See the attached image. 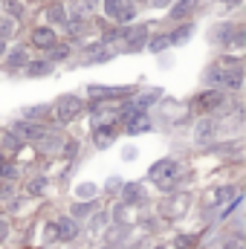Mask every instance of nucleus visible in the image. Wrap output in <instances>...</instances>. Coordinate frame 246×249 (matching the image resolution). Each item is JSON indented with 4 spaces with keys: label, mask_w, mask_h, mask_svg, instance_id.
I'll return each instance as SVG.
<instances>
[{
    "label": "nucleus",
    "mask_w": 246,
    "mask_h": 249,
    "mask_svg": "<svg viewBox=\"0 0 246 249\" xmlns=\"http://www.w3.org/2000/svg\"><path fill=\"white\" fill-rule=\"evenodd\" d=\"M148 180L159 191H174L177 188V180H180V162L174 157H162L157 160L151 168H148Z\"/></svg>",
    "instance_id": "f257e3e1"
},
{
    "label": "nucleus",
    "mask_w": 246,
    "mask_h": 249,
    "mask_svg": "<svg viewBox=\"0 0 246 249\" xmlns=\"http://www.w3.org/2000/svg\"><path fill=\"white\" fill-rule=\"evenodd\" d=\"M87 110V105H84V99L81 96H72V93H67V96H61L58 102H55V107H50V113L58 119V124H70L75 122L81 113Z\"/></svg>",
    "instance_id": "f03ea898"
},
{
    "label": "nucleus",
    "mask_w": 246,
    "mask_h": 249,
    "mask_svg": "<svg viewBox=\"0 0 246 249\" xmlns=\"http://www.w3.org/2000/svg\"><path fill=\"white\" fill-rule=\"evenodd\" d=\"M148 35H151V23H136V20H133V23L122 26L119 44H122L124 53H139V50H145Z\"/></svg>",
    "instance_id": "7ed1b4c3"
},
{
    "label": "nucleus",
    "mask_w": 246,
    "mask_h": 249,
    "mask_svg": "<svg viewBox=\"0 0 246 249\" xmlns=\"http://www.w3.org/2000/svg\"><path fill=\"white\" fill-rule=\"evenodd\" d=\"M226 90H214V87H206L197 99H194V107L200 110V113H220V110H226Z\"/></svg>",
    "instance_id": "20e7f679"
},
{
    "label": "nucleus",
    "mask_w": 246,
    "mask_h": 249,
    "mask_svg": "<svg viewBox=\"0 0 246 249\" xmlns=\"http://www.w3.org/2000/svg\"><path fill=\"white\" fill-rule=\"evenodd\" d=\"M81 58H84V64H105V61L116 58V50L107 47V44H102V41H93V44H84Z\"/></svg>",
    "instance_id": "39448f33"
},
{
    "label": "nucleus",
    "mask_w": 246,
    "mask_h": 249,
    "mask_svg": "<svg viewBox=\"0 0 246 249\" xmlns=\"http://www.w3.org/2000/svg\"><path fill=\"white\" fill-rule=\"evenodd\" d=\"M136 87H105V84H90L87 87V96L93 102H107V99H127L133 96Z\"/></svg>",
    "instance_id": "423d86ee"
},
{
    "label": "nucleus",
    "mask_w": 246,
    "mask_h": 249,
    "mask_svg": "<svg viewBox=\"0 0 246 249\" xmlns=\"http://www.w3.org/2000/svg\"><path fill=\"white\" fill-rule=\"evenodd\" d=\"M197 12H200V0H171V6H168V20L185 23V20H191Z\"/></svg>",
    "instance_id": "0eeeda50"
},
{
    "label": "nucleus",
    "mask_w": 246,
    "mask_h": 249,
    "mask_svg": "<svg viewBox=\"0 0 246 249\" xmlns=\"http://www.w3.org/2000/svg\"><path fill=\"white\" fill-rule=\"evenodd\" d=\"M12 133H18L23 142H38L44 133H47V127L44 124H38V122H29V119H20V122H15L12 127H9Z\"/></svg>",
    "instance_id": "6e6552de"
},
{
    "label": "nucleus",
    "mask_w": 246,
    "mask_h": 249,
    "mask_svg": "<svg viewBox=\"0 0 246 249\" xmlns=\"http://www.w3.org/2000/svg\"><path fill=\"white\" fill-rule=\"evenodd\" d=\"M116 122H102V124H93V145L96 148H110L113 142H116Z\"/></svg>",
    "instance_id": "1a4fd4ad"
},
{
    "label": "nucleus",
    "mask_w": 246,
    "mask_h": 249,
    "mask_svg": "<svg viewBox=\"0 0 246 249\" xmlns=\"http://www.w3.org/2000/svg\"><path fill=\"white\" fill-rule=\"evenodd\" d=\"M29 41H32V47H35V50H44V53H47V50L58 41V32H55L53 26H47V23H44V26H35V29H32Z\"/></svg>",
    "instance_id": "9d476101"
},
{
    "label": "nucleus",
    "mask_w": 246,
    "mask_h": 249,
    "mask_svg": "<svg viewBox=\"0 0 246 249\" xmlns=\"http://www.w3.org/2000/svg\"><path fill=\"white\" fill-rule=\"evenodd\" d=\"M119 122L124 124V133H148L154 124H151V116L148 113H127Z\"/></svg>",
    "instance_id": "9b49d317"
},
{
    "label": "nucleus",
    "mask_w": 246,
    "mask_h": 249,
    "mask_svg": "<svg viewBox=\"0 0 246 249\" xmlns=\"http://www.w3.org/2000/svg\"><path fill=\"white\" fill-rule=\"evenodd\" d=\"M203 81H206L209 87H214V90H226L229 70H226V67H220V64L214 61L211 67H206V72H203Z\"/></svg>",
    "instance_id": "f8f14e48"
},
{
    "label": "nucleus",
    "mask_w": 246,
    "mask_h": 249,
    "mask_svg": "<svg viewBox=\"0 0 246 249\" xmlns=\"http://www.w3.org/2000/svg\"><path fill=\"white\" fill-rule=\"evenodd\" d=\"M232 32H235V23H229V20H220V23H214V26L209 29V41H211L214 47H229V41H232Z\"/></svg>",
    "instance_id": "ddd939ff"
},
{
    "label": "nucleus",
    "mask_w": 246,
    "mask_h": 249,
    "mask_svg": "<svg viewBox=\"0 0 246 249\" xmlns=\"http://www.w3.org/2000/svg\"><path fill=\"white\" fill-rule=\"evenodd\" d=\"M3 55H6V67H9V70H15V72H20V70L26 67V61H29V50H26V47H20V44H15V47H12V50H6Z\"/></svg>",
    "instance_id": "4468645a"
},
{
    "label": "nucleus",
    "mask_w": 246,
    "mask_h": 249,
    "mask_svg": "<svg viewBox=\"0 0 246 249\" xmlns=\"http://www.w3.org/2000/svg\"><path fill=\"white\" fill-rule=\"evenodd\" d=\"M53 229H55V241H75L78 238V220H72V217L55 220Z\"/></svg>",
    "instance_id": "2eb2a0df"
},
{
    "label": "nucleus",
    "mask_w": 246,
    "mask_h": 249,
    "mask_svg": "<svg viewBox=\"0 0 246 249\" xmlns=\"http://www.w3.org/2000/svg\"><path fill=\"white\" fill-rule=\"evenodd\" d=\"M55 70V64L50 61V58H29L26 67H23V72L29 75V78H41V75H50Z\"/></svg>",
    "instance_id": "dca6fc26"
},
{
    "label": "nucleus",
    "mask_w": 246,
    "mask_h": 249,
    "mask_svg": "<svg viewBox=\"0 0 246 249\" xmlns=\"http://www.w3.org/2000/svg\"><path fill=\"white\" fill-rule=\"evenodd\" d=\"M67 18H70V9L64 6V3H53V6H47V26H61L67 23Z\"/></svg>",
    "instance_id": "f3484780"
},
{
    "label": "nucleus",
    "mask_w": 246,
    "mask_h": 249,
    "mask_svg": "<svg viewBox=\"0 0 246 249\" xmlns=\"http://www.w3.org/2000/svg\"><path fill=\"white\" fill-rule=\"evenodd\" d=\"M217 130H220V122L217 119H203V122H197L194 136H197V142H211L217 136Z\"/></svg>",
    "instance_id": "a211bd4d"
},
{
    "label": "nucleus",
    "mask_w": 246,
    "mask_h": 249,
    "mask_svg": "<svg viewBox=\"0 0 246 249\" xmlns=\"http://www.w3.org/2000/svg\"><path fill=\"white\" fill-rule=\"evenodd\" d=\"M145 200V188L139 183H124L122 186V203L124 206H139Z\"/></svg>",
    "instance_id": "6ab92c4d"
},
{
    "label": "nucleus",
    "mask_w": 246,
    "mask_h": 249,
    "mask_svg": "<svg viewBox=\"0 0 246 249\" xmlns=\"http://www.w3.org/2000/svg\"><path fill=\"white\" fill-rule=\"evenodd\" d=\"M191 35H194V23H191V20H185V23H177V29H171V32H168V44H171V47H177V44H185Z\"/></svg>",
    "instance_id": "aec40b11"
},
{
    "label": "nucleus",
    "mask_w": 246,
    "mask_h": 249,
    "mask_svg": "<svg viewBox=\"0 0 246 249\" xmlns=\"http://www.w3.org/2000/svg\"><path fill=\"white\" fill-rule=\"evenodd\" d=\"M168 47H171V44H168V32H154V35H148V41H145V50L154 53V55L165 53Z\"/></svg>",
    "instance_id": "412c9836"
},
{
    "label": "nucleus",
    "mask_w": 246,
    "mask_h": 249,
    "mask_svg": "<svg viewBox=\"0 0 246 249\" xmlns=\"http://www.w3.org/2000/svg\"><path fill=\"white\" fill-rule=\"evenodd\" d=\"M23 145H26V142H23L18 133H12V130H3V133H0V148H3L6 154H18Z\"/></svg>",
    "instance_id": "4be33fe9"
},
{
    "label": "nucleus",
    "mask_w": 246,
    "mask_h": 249,
    "mask_svg": "<svg viewBox=\"0 0 246 249\" xmlns=\"http://www.w3.org/2000/svg\"><path fill=\"white\" fill-rule=\"evenodd\" d=\"M127 3H130V0H102V12L107 15V20H110V23H116Z\"/></svg>",
    "instance_id": "5701e85b"
},
{
    "label": "nucleus",
    "mask_w": 246,
    "mask_h": 249,
    "mask_svg": "<svg viewBox=\"0 0 246 249\" xmlns=\"http://www.w3.org/2000/svg\"><path fill=\"white\" fill-rule=\"evenodd\" d=\"M47 53H50L47 58H50L53 64H61V61H67V58L72 55V47H70V44H61V41H55V44H53Z\"/></svg>",
    "instance_id": "b1692460"
},
{
    "label": "nucleus",
    "mask_w": 246,
    "mask_h": 249,
    "mask_svg": "<svg viewBox=\"0 0 246 249\" xmlns=\"http://www.w3.org/2000/svg\"><path fill=\"white\" fill-rule=\"evenodd\" d=\"M93 212H96V203H93V200H87V203H75V206H72V212H70V217H72V220H87Z\"/></svg>",
    "instance_id": "393cba45"
},
{
    "label": "nucleus",
    "mask_w": 246,
    "mask_h": 249,
    "mask_svg": "<svg viewBox=\"0 0 246 249\" xmlns=\"http://www.w3.org/2000/svg\"><path fill=\"white\" fill-rule=\"evenodd\" d=\"M0 6H3V12H6V15L15 20V23H18V20L26 15V9H23V3H20V0H3Z\"/></svg>",
    "instance_id": "a878e982"
},
{
    "label": "nucleus",
    "mask_w": 246,
    "mask_h": 249,
    "mask_svg": "<svg viewBox=\"0 0 246 249\" xmlns=\"http://www.w3.org/2000/svg\"><path fill=\"white\" fill-rule=\"evenodd\" d=\"M235 197H238V188L235 186H223V188L214 191V200H211V203H214V206H223V203H232Z\"/></svg>",
    "instance_id": "bb28decb"
},
{
    "label": "nucleus",
    "mask_w": 246,
    "mask_h": 249,
    "mask_svg": "<svg viewBox=\"0 0 246 249\" xmlns=\"http://www.w3.org/2000/svg\"><path fill=\"white\" fill-rule=\"evenodd\" d=\"M229 47H235V50H244V47H246V26L235 23V32H232V41H229Z\"/></svg>",
    "instance_id": "cd10ccee"
},
{
    "label": "nucleus",
    "mask_w": 246,
    "mask_h": 249,
    "mask_svg": "<svg viewBox=\"0 0 246 249\" xmlns=\"http://www.w3.org/2000/svg\"><path fill=\"white\" fill-rule=\"evenodd\" d=\"M47 113H50V107H47V105H32V107H26V110H23V116H26V119H44Z\"/></svg>",
    "instance_id": "c85d7f7f"
},
{
    "label": "nucleus",
    "mask_w": 246,
    "mask_h": 249,
    "mask_svg": "<svg viewBox=\"0 0 246 249\" xmlns=\"http://www.w3.org/2000/svg\"><path fill=\"white\" fill-rule=\"evenodd\" d=\"M127 214H130V206H124V203H119V206L113 209V220H116L119 226H127Z\"/></svg>",
    "instance_id": "c756f323"
},
{
    "label": "nucleus",
    "mask_w": 246,
    "mask_h": 249,
    "mask_svg": "<svg viewBox=\"0 0 246 249\" xmlns=\"http://www.w3.org/2000/svg\"><path fill=\"white\" fill-rule=\"evenodd\" d=\"M12 35H15V20H12V18H9V20H0V38L9 41Z\"/></svg>",
    "instance_id": "7c9ffc66"
},
{
    "label": "nucleus",
    "mask_w": 246,
    "mask_h": 249,
    "mask_svg": "<svg viewBox=\"0 0 246 249\" xmlns=\"http://www.w3.org/2000/svg\"><path fill=\"white\" fill-rule=\"evenodd\" d=\"M96 191H99V188H96V186H90V183H87V186H78V191H75V194H78L81 200H84V197H87V200H93V197H96Z\"/></svg>",
    "instance_id": "2f4dec72"
},
{
    "label": "nucleus",
    "mask_w": 246,
    "mask_h": 249,
    "mask_svg": "<svg viewBox=\"0 0 246 249\" xmlns=\"http://www.w3.org/2000/svg\"><path fill=\"white\" fill-rule=\"evenodd\" d=\"M58 151H61L67 160H72V157H75V151H78V142H75V139H70V142H67L64 148H58Z\"/></svg>",
    "instance_id": "473e14b6"
},
{
    "label": "nucleus",
    "mask_w": 246,
    "mask_h": 249,
    "mask_svg": "<svg viewBox=\"0 0 246 249\" xmlns=\"http://www.w3.org/2000/svg\"><path fill=\"white\" fill-rule=\"evenodd\" d=\"M44 188H47V177H38V180L29 183V194H41Z\"/></svg>",
    "instance_id": "72a5a7b5"
},
{
    "label": "nucleus",
    "mask_w": 246,
    "mask_h": 249,
    "mask_svg": "<svg viewBox=\"0 0 246 249\" xmlns=\"http://www.w3.org/2000/svg\"><path fill=\"white\" fill-rule=\"evenodd\" d=\"M191 244H194V238H191V235H180V238L174 241V247H177V249H188Z\"/></svg>",
    "instance_id": "f704fd0d"
},
{
    "label": "nucleus",
    "mask_w": 246,
    "mask_h": 249,
    "mask_svg": "<svg viewBox=\"0 0 246 249\" xmlns=\"http://www.w3.org/2000/svg\"><path fill=\"white\" fill-rule=\"evenodd\" d=\"M6 235H9V223L6 217H0V241H6Z\"/></svg>",
    "instance_id": "c9c22d12"
},
{
    "label": "nucleus",
    "mask_w": 246,
    "mask_h": 249,
    "mask_svg": "<svg viewBox=\"0 0 246 249\" xmlns=\"http://www.w3.org/2000/svg\"><path fill=\"white\" fill-rule=\"evenodd\" d=\"M148 3H151L154 9H168V6H171V0H148Z\"/></svg>",
    "instance_id": "e433bc0d"
},
{
    "label": "nucleus",
    "mask_w": 246,
    "mask_h": 249,
    "mask_svg": "<svg viewBox=\"0 0 246 249\" xmlns=\"http://www.w3.org/2000/svg\"><path fill=\"white\" fill-rule=\"evenodd\" d=\"M223 249H244V247H241V241L235 238V241H226V244H223Z\"/></svg>",
    "instance_id": "4c0bfd02"
},
{
    "label": "nucleus",
    "mask_w": 246,
    "mask_h": 249,
    "mask_svg": "<svg viewBox=\"0 0 246 249\" xmlns=\"http://www.w3.org/2000/svg\"><path fill=\"white\" fill-rule=\"evenodd\" d=\"M6 50H9V47H6V41L0 38V58H3V53H6Z\"/></svg>",
    "instance_id": "58836bf2"
},
{
    "label": "nucleus",
    "mask_w": 246,
    "mask_h": 249,
    "mask_svg": "<svg viewBox=\"0 0 246 249\" xmlns=\"http://www.w3.org/2000/svg\"><path fill=\"white\" fill-rule=\"evenodd\" d=\"M0 171H3V160H0Z\"/></svg>",
    "instance_id": "ea45409f"
},
{
    "label": "nucleus",
    "mask_w": 246,
    "mask_h": 249,
    "mask_svg": "<svg viewBox=\"0 0 246 249\" xmlns=\"http://www.w3.org/2000/svg\"><path fill=\"white\" fill-rule=\"evenodd\" d=\"M154 249H165V247H154Z\"/></svg>",
    "instance_id": "a19ab883"
}]
</instances>
